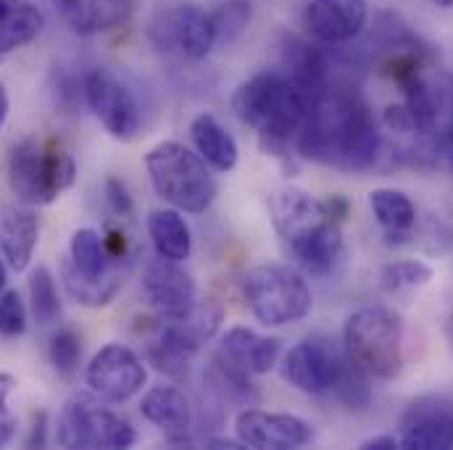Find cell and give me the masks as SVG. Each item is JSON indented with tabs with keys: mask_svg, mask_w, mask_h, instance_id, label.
<instances>
[{
	"mask_svg": "<svg viewBox=\"0 0 453 450\" xmlns=\"http://www.w3.org/2000/svg\"><path fill=\"white\" fill-rule=\"evenodd\" d=\"M296 145L298 153L314 164L358 174L377 166L382 132L358 93L327 85L314 98Z\"/></svg>",
	"mask_w": 453,
	"mask_h": 450,
	"instance_id": "cell-1",
	"label": "cell"
},
{
	"mask_svg": "<svg viewBox=\"0 0 453 450\" xmlns=\"http://www.w3.org/2000/svg\"><path fill=\"white\" fill-rule=\"evenodd\" d=\"M314 98V93L285 72H261L234 90L232 111L258 134V142L269 156L288 158Z\"/></svg>",
	"mask_w": 453,
	"mask_h": 450,
	"instance_id": "cell-2",
	"label": "cell"
},
{
	"mask_svg": "<svg viewBox=\"0 0 453 450\" xmlns=\"http://www.w3.org/2000/svg\"><path fill=\"white\" fill-rule=\"evenodd\" d=\"M272 222L288 250L309 274H330L342 250L340 222L327 203L301 187H282L269 201Z\"/></svg>",
	"mask_w": 453,
	"mask_h": 450,
	"instance_id": "cell-3",
	"label": "cell"
},
{
	"mask_svg": "<svg viewBox=\"0 0 453 450\" xmlns=\"http://www.w3.org/2000/svg\"><path fill=\"white\" fill-rule=\"evenodd\" d=\"M145 172L156 195L182 214H206L217 201V179L211 166L177 140L153 145L145 153Z\"/></svg>",
	"mask_w": 453,
	"mask_h": 450,
	"instance_id": "cell-4",
	"label": "cell"
},
{
	"mask_svg": "<svg viewBox=\"0 0 453 450\" xmlns=\"http://www.w3.org/2000/svg\"><path fill=\"white\" fill-rule=\"evenodd\" d=\"M240 295L264 327L303 322L314 309V295L303 274L288 263H261L240 277Z\"/></svg>",
	"mask_w": 453,
	"mask_h": 450,
	"instance_id": "cell-5",
	"label": "cell"
},
{
	"mask_svg": "<svg viewBox=\"0 0 453 450\" xmlns=\"http://www.w3.org/2000/svg\"><path fill=\"white\" fill-rule=\"evenodd\" d=\"M74 158L37 137L19 140L8 153V185L24 206L40 209L56 203L61 193L74 185Z\"/></svg>",
	"mask_w": 453,
	"mask_h": 450,
	"instance_id": "cell-6",
	"label": "cell"
},
{
	"mask_svg": "<svg viewBox=\"0 0 453 450\" xmlns=\"http://www.w3.org/2000/svg\"><path fill=\"white\" fill-rule=\"evenodd\" d=\"M348 358L372 379H395L403 369V319L385 306H366L348 317L345 330Z\"/></svg>",
	"mask_w": 453,
	"mask_h": 450,
	"instance_id": "cell-7",
	"label": "cell"
},
{
	"mask_svg": "<svg viewBox=\"0 0 453 450\" xmlns=\"http://www.w3.org/2000/svg\"><path fill=\"white\" fill-rule=\"evenodd\" d=\"M56 438L64 448L85 450L132 448L137 443L134 427L116 411L106 408L93 393H77L66 400L58 416Z\"/></svg>",
	"mask_w": 453,
	"mask_h": 450,
	"instance_id": "cell-8",
	"label": "cell"
},
{
	"mask_svg": "<svg viewBox=\"0 0 453 450\" xmlns=\"http://www.w3.org/2000/svg\"><path fill=\"white\" fill-rule=\"evenodd\" d=\"M148 40L158 53L182 61H203L219 45L211 13L190 3L161 11L148 27Z\"/></svg>",
	"mask_w": 453,
	"mask_h": 450,
	"instance_id": "cell-9",
	"label": "cell"
},
{
	"mask_svg": "<svg viewBox=\"0 0 453 450\" xmlns=\"http://www.w3.org/2000/svg\"><path fill=\"white\" fill-rule=\"evenodd\" d=\"M348 363V353H340V347L327 338H306L293 345L282 363V379L306 395H327L335 390L342 377V369Z\"/></svg>",
	"mask_w": 453,
	"mask_h": 450,
	"instance_id": "cell-10",
	"label": "cell"
},
{
	"mask_svg": "<svg viewBox=\"0 0 453 450\" xmlns=\"http://www.w3.org/2000/svg\"><path fill=\"white\" fill-rule=\"evenodd\" d=\"M82 95L93 116L104 124V129L121 140L129 142L137 137L142 126V113L137 106V98L132 90L109 69H90L82 80Z\"/></svg>",
	"mask_w": 453,
	"mask_h": 450,
	"instance_id": "cell-11",
	"label": "cell"
},
{
	"mask_svg": "<svg viewBox=\"0 0 453 450\" xmlns=\"http://www.w3.org/2000/svg\"><path fill=\"white\" fill-rule=\"evenodd\" d=\"M85 382L90 393L98 395L104 403H127L145 387L148 369L132 347L111 342L90 358L85 369Z\"/></svg>",
	"mask_w": 453,
	"mask_h": 450,
	"instance_id": "cell-12",
	"label": "cell"
},
{
	"mask_svg": "<svg viewBox=\"0 0 453 450\" xmlns=\"http://www.w3.org/2000/svg\"><path fill=\"white\" fill-rule=\"evenodd\" d=\"M234 438L242 448L296 450L314 440V427L296 414L245 408L234 416Z\"/></svg>",
	"mask_w": 453,
	"mask_h": 450,
	"instance_id": "cell-13",
	"label": "cell"
},
{
	"mask_svg": "<svg viewBox=\"0 0 453 450\" xmlns=\"http://www.w3.org/2000/svg\"><path fill=\"white\" fill-rule=\"evenodd\" d=\"M309 34L330 48L353 42L369 24L366 0H311L303 13Z\"/></svg>",
	"mask_w": 453,
	"mask_h": 450,
	"instance_id": "cell-14",
	"label": "cell"
},
{
	"mask_svg": "<svg viewBox=\"0 0 453 450\" xmlns=\"http://www.w3.org/2000/svg\"><path fill=\"white\" fill-rule=\"evenodd\" d=\"M219 327H222V306L214 301H196L190 309L180 314L161 317L158 338L153 342L193 358L209 339H214Z\"/></svg>",
	"mask_w": 453,
	"mask_h": 450,
	"instance_id": "cell-15",
	"label": "cell"
},
{
	"mask_svg": "<svg viewBox=\"0 0 453 450\" xmlns=\"http://www.w3.org/2000/svg\"><path fill=\"white\" fill-rule=\"evenodd\" d=\"M398 440L406 450L453 448V408L443 398L414 400L398 424Z\"/></svg>",
	"mask_w": 453,
	"mask_h": 450,
	"instance_id": "cell-16",
	"label": "cell"
},
{
	"mask_svg": "<svg viewBox=\"0 0 453 450\" xmlns=\"http://www.w3.org/2000/svg\"><path fill=\"white\" fill-rule=\"evenodd\" d=\"M142 295L161 317H169L190 309L198 301V287L177 261L158 256L142 274Z\"/></svg>",
	"mask_w": 453,
	"mask_h": 450,
	"instance_id": "cell-17",
	"label": "cell"
},
{
	"mask_svg": "<svg viewBox=\"0 0 453 450\" xmlns=\"http://www.w3.org/2000/svg\"><path fill=\"white\" fill-rule=\"evenodd\" d=\"M40 242V219L32 206H8L0 217V253L11 271L21 274L35 258Z\"/></svg>",
	"mask_w": 453,
	"mask_h": 450,
	"instance_id": "cell-18",
	"label": "cell"
},
{
	"mask_svg": "<svg viewBox=\"0 0 453 450\" xmlns=\"http://www.w3.org/2000/svg\"><path fill=\"white\" fill-rule=\"evenodd\" d=\"M219 355L245 374H269L280 358V339L258 335L248 327H229L219 339Z\"/></svg>",
	"mask_w": 453,
	"mask_h": 450,
	"instance_id": "cell-19",
	"label": "cell"
},
{
	"mask_svg": "<svg viewBox=\"0 0 453 450\" xmlns=\"http://www.w3.org/2000/svg\"><path fill=\"white\" fill-rule=\"evenodd\" d=\"M327 48H322V42H309L303 37L288 34L282 42L285 74L296 80L301 88H306L309 93L319 95L330 85V72H333V58Z\"/></svg>",
	"mask_w": 453,
	"mask_h": 450,
	"instance_id": "cell-20",
	"label": "cell"
},
{
	"mask_svg": "<svg viewBox=\"0 0 453 450\" xmlns=\"http://www.w3.org/2000/svg\"><path fill=\"white\" fill-rule=\"evenodd\" d=\"M64 21L82 37L121 27L132 13V0H56Z\"/></svg>",
	"mask_w": 453,
	"mask_h": 450,
	"instance_id": "cell-21",
	"label": "cell"
},
{
	"mask_svg": "<svg viewBox=\"0 0 453 450\" xmlns=\"http://www.w3.org/2000/svg\"><path fill=\"white\" fill-rule=\"evenodd\" d=\"M190 140H193L196 153L211 166V172L226 174L237 166V158H240L237 142L214 113H198L190 121Z\"/></svg>",
	"mask_w": 453,
	"mask_h": 450,
	"instance_id": "cell-22",
	"label": "cell"
},
{
	"mask_svg": "<svg viewBox=\"0 0 453 450\" xmlns=\"http://www.w3.org/2000/svg\"><path fill=\"white\" fill-rule=\"evenodd\" d=\"M140 414L169 438L185 435L193 424V408L185 393L174 385H156L140 400Z\"/></svg>",
	"mask_w": 453,
	"mask_h": 450,
	"instance_id": "cell-23",
	"label": "cell"
},
{
	"mask_svg": "<svg viewBox=\"0 0 453 450\" xmlns=\"http://www.w3.org/2000/svg\"><path fill=\"white\" fill-rule=\"evenodd\" d=\"M369 209L377 219V225L382 226L388 242H403L414 234L417 229V206L414 201L395 187H377L369 193Z\"/></svg>",
	"mask_w": 453,
	"mask_h": 450,
	"instance_id": "cell-24",
	"label": "cell"
},
{
	"mask_svg": "<svg viewBox=\"0 0 453 450\" xmlns=\"http://www.w3.org/2000/svg\"><path fill=\"white\" fill-rule=\"evenodd\" d=\"M45 27L42 11L29 0H0V56L35 42Z\"/></svg>",
	"mask_w": 453,
	"mask_h": 450,
	"instance_id": "cell-25",
	"label": "cell"
},
{
	"mask_svg": "<svg viewBox=\"0 0 453 450\" xmlns=\"http://www.w3.org/2000/svg\"><path fill=\"white\" fill-rule=\"evenodd\" d=\"M129 269H132V261L127 256V258H119L111 266V271L104 274V277H98V279H85V277L74 274L66 263L61 266V277H64L66 293L77 303H82L88 309H101V306H109L113 298H116V293L124 287Z\"/></svg>",
	"mask_w": 453,
	"mask_h": 450,
	"instance_id": "cell-26",
	"label": "cell"
},
{
	"mask_svg": "<svg viewBox=\"0 0 453 450\" xmlns=\"http://www.w3.org/2000/svg\"><path fill=\"white\" fill-rule=\"evenodd\" d=\"M148 234L161 258L185 263L193 253V234L177 209H156L148 217Z\"/></svg>",
	"mask_w": 453,
	"mask_h": 450,
	"instance_id": "cell-27",
	"label": "cell"
},
{
	"mask_svg": "<svg viewBox=\"0 0 453 450\" xmlns=\"http://www.w3.org/2000/svg\"><path fill=\"white\" fill-rule=\"evenodd\" d=\"M119 258L109 256L106 240L101 232L82 226L72 234L69 240V258L64 261L74 274L85 277V279H98L104 274L111 271V266Z\"/></svg>",
	"mask_w": 453,
	"mask_h": 450,
	"instance_id": "cell-28",
	"label": "cell"
},
{
	"mask_svg": "<svg viewBox=\"0 0 453 450\" xmlns=\"http://www.w3.org/2000/svg\"><path fill=\"white\" fill-rule=\"evenodd\" d=\"M29 306L37 324H56L61 317V295L56 287V277L48 266H37L29 277Z\"/></svg>",
	"mask_w": 453,
	"mask_h": 450,
	"instance_id": "cell-29",
	"label": "cell"
},
{
	"mask_svg": "<svg viewBox=\"0 0 453 450\" xmlns=\"http://www.w3.org/2000/svg\"><path fill=\"white\" fill-rule=\"evenodd\" d=\"M430 279H433V269L419 258L393 261L380 271V287L385 293H411L430 285Z\"/></svg>",
	"mask_w": 453,
	"mask_h": 450,
	"instance_id": "cell-30",
	"label": "cell"
},
{
	"mask_svg": "<svg viewBox=\"0 0 453 450\" xmlns=\"http://www.w3.org/2000/svg\"><path fill=\"white\" fill-rule=\"evenodd\" d=\"M48 358H50V363H53L58 377H64V379L74 377L77 369H80V361H82V338L74 330H69V327L58 330L50 338Z\"/></svg>",
	"mask_w": 453,
	"mask_h": 450,
	"instance_id": "cell-31",
	"label": "cell"
},
{
	"mask_svg": "<svg viewBox=\"0 0 453 450\" xmlns=\"http://www.w3.org/2000/svg\"><path fill=\"white\" fill-rule=\"evenodd\" d=\"M250 3L248 0H225L219 3L217 11H211L214 27H217V42L219 45H229L234 42L250 24Z\"/></svg>",
	"mask_w": 453,
	"mask_h": 450,
	"instance_id": "cell-32",
	"label": "cell"
},
{
	"mask_svg": "<svg viewBox=\"0 0 453 450\" xmlns=\"http://www.w3.org/2000/svg\"><path fill=\"white\" fill-rule=\"evenodd\" d=\"M369 379H372V377H369L366 371H361V369L348 358V363H345V369H342V377H340V382L335 385L333 395L338 398L345 408H366L369 400H372Z\"/></svg>",
	"mask_w": 453,
	"mask_h": 450,
	"instance_id": "cell-33",
	"label": "cell"
},
{
	"mask_svg": "<svg viewBox=\"0 0 453 450\" xmlns=\"http://www.w3.org/2000/svg\"><path fill=\"white\" fill-rule=\"evenodd\" d=\"M27 330V306L16 290L0 295V338H19Z\"/></svg>",
	"mask_w": 453,
	"mask_h": 450,
	"instance_id": "cell-34",
	"label": "cell"
},
{
	"mask_svg": "<svg viewBox=\"0 0 453 450\" xmlns=\"http://www.w3.org/2000/svg\"><path fill=\"white\" fill-rule=\"evenodd\" d=\"M16 377L13 374H8V371H0V448H5L13 438H16V427H19V422H16V416L11 414V408H8V398H11V393L16 390Z\"/></svg>",
	"mask_w": 453,
	"mask_h": 450,
	"instance_id": "cell-35",
	"label": "cell"
},
{
	"mask_svg": "<svg viewBox=\"0 0 453 450\" xmlns=\"http://www.w3.org/2000/svg\"><path fill=\"white\" fill-rule=\"evenodd\" d=\"M104 193H106V203L116 217H129L134 203H132V195H129V187L124 185V179L119 177H109L104 182Z\"/></svg>",
	"mask_w": 453,
	"mask_h": 450,
	"instance_id": "cell-36",
	"label": "cell"
},
{
	"mask_svg": "<svg viewBox=\"0 0 453 450\" xmlns=\"http://www.w3.org/2000/svg\"><path fill=\"white\" fill-rule=\"evenodd\" d=\"M364 450H398L401 448V440L398 435H377V438H369L361 443Z\"/></svg>",
	"mask_w": 453,
	"mask_h": 450,
	"instance_id": "cell-37",
	"label": "cell"
},
{
	"mask_svg": "<svg viewBox=\"0 0 453 450\" xmlns=\"http://www.w3.org/2000/svg\"><path fill=\"white\" fill-rule=\"evenodd\" d=\"M27 446H29V448H35V446L42 448V446H45V414H42V411L32 416V435H29Z\"/></svg>",
	"mask_w": 453,
	"mask_h": 450,
	"instance_id": "cell-38",
	"label": "cell"
},
{
	"mask_svg": "<svg viewBox=\"0 0 453 450\" xmlns=\"http://www.w3.org/2000/svg\"><path fill=\"white\" fill-rule=\"evenodd\" d=\"M8 111H11L8 90H5V85L0 82V134H3V126H5V121H8Z\"/></svg>",
	"mask_w": 453,
	"mask_h": 450,
	"instance_id": "cell-39",
	"label": "cell"
},
{
	"mask_svg": "<svg viewBox=\"0 0 453 450\" xmlns=\"http://www.w3.org/2000/svg\"><path fill=\"white\" fill-rule=\"evenodd\" d=\"M5 282H8V263H5V258L0 256V295L5 293Z\"/></svg>",
	"mask_w": 453,
	"mask_h": 450,
	"instance_id": "cell-40",
	"label": "cell"
},
{
	"mask_svg": "<svg viewBox=\"0 0 453 450\" xmlns=\"http://www.w3.org/2000/svg\"><path fill=\"white\" fill-rule=\"evenodd\" d=\"M443 148H446V156H449V161H451V166H453V124L449 126V132H446V142H443Z\"/></svg>",
	"mask_w": 453,
	"mask_h": 450,
	"instance_id": "cell-41",
	"label": "cell"
},
{
	"mask_svg": "<svg viewBox=\"0 0 453 450\" xmlns=\"http://www.w3.org/2000/svg\"><path fill=\"white\" fill-rule=\"evenodd\" d=\"M438 8H446V11H453V0H433Z\"/></svg>",
	"mask_w": 453,
	"mask_h": 450,
	"instance_id": "cell-42",
	"label": "cell"
},
{
	"mask_svg": "<svg viewBox=\"0 0 453 450\" xmlns=\"http://www.w3.org/2000/svg\"><path fill=\"white\" fill-rule=\"evenodd\" d=\"M446 335H449V339H451V345H453V314L449 317V324H446Z\"/></svg>",
	"mask_w": 453,
	"mask_h": 450,
	"instance_id": "cell-43",
	"label": "cell"
}]
</instances>
